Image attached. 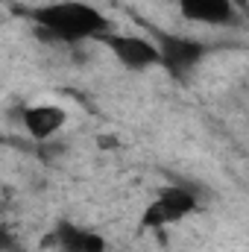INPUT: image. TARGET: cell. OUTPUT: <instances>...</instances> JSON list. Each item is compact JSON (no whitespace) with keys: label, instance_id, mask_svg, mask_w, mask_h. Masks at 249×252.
I'll return each mask as SVG.
<instances>
[{"label":"cell","instance_id":"obj_1","mask_svg":"<svg viewBox=\"0 0 249 252\" xmlns=\"http://www.w3.org/2000/svg\"><path fill=\"white\" fill-rule=\"evenodd\" d=\"M32 21L44 38L59 41V44H79L109 30V18L97 6L82 3V0L47 3L32 12Z\"/></svg>","mask_w":249,"mask_h":252},{"label":"cell","instance_id":"obj_5","mask_svg":"<svg viewBox=\"0 0 249 252\" xmlns=\"http://www.w3.org/2000/svg\"><path fill=\"white\" fill-rule=\"evenodd\" d=\"M21 124L35 141H47L67 124V112L56 103H30L21 109Z\"/></svg>","mask_w":249,"mask_h":252},{"label":"cell","instance_id":"obj_9","mask_svg":"<svg viewBox=\"0 0 249 252\" xmlns=\"http://www.w3.org/2000/svg\"><path fill=\"white\" fill-rule=\"evenodd\" d=\"M232 3H241V0H232Z\"/></svg>","mask_w":249,"mask_h":252},{"label":"cell","instance_id":"obj_8","mask_svg":"<svg viewBox=\"0 0 249 252\" xmlns=\"http://www.w3.org/2000/svg\"><path fill=\"white\" fill-rule=\"evenodd\" d=\"M6 250V238H3V232H0V252Z\"/></svg>","mask_w":249,"mask_h":252},{"label":"cell","instance_id":"obj_6","mask_svg":"<svg viewBox=\"0 0 249 252\" xmlns=\"http://www.w3.org/2000/svg\"><path fill=\"white\" fill-rule=\"evenodd\" d=\"M182 18L190 24H208V27H229L235 24L238 12L232 0H176Z\"/></svg>","mask_w":249,"mask_h":252},{"label":"cell","instance_id":"obj_2","mask_svg":"<svg viewBox=\"0 0 249 252\" xmlns=\"http://www.w3.org/2000/svg\"><path fill=\"white\" fill-rule=\"evenodd\" d=\"M196 205L199 202H196L193 190L182 188V185H167V188L158 190V196L147 205V211L141 217V226L144 229H161V226L179 223L187 214L196 211Z\"/></svg>","mask_w":249,"mask_h":252},{"label":"cell","instance_id":"obj_7","mask_svg":"<svg viewBox=\"0 0 249 252\" xmlns=\"http://www.w3.org/2000/svg\"><path fill=\"white\" fill-rule=\"evenodd\" d=\"M53 244L59 247V252H106V238L85 229V226H76L70 220H62L53 232Z\"/></svg>","mask_w":249,"mask_h":252},{"label":"cell","instance_id":"obj_4","mask_svg":"<svg viewBox=\"0 0 249 252\" xmlns=\"http://www.w3.org/2000/svg\"><path fill=\"white\" fill-rule=\"evenodd\" d=\"M156 47H158V64L167 67L173 76L190 73L208 53V47L202 41L185 38V35H170V32H161L156 38Z\"/></svg>","mask_w":249,"mask_h":252},{"label":"cell","instance_id":"obj_3","mask_svg":"<svg viewBox=\"0 0 249 252\" xmlns=\"http://www.w3.org/2000/svg\"><path fill=\"white\" fill-rule=\"evenodd\" d=\"M118 62L129 70H150L158 64V47L156 41L144 38V35H132V32H100L97 35Z\"/></svg>","mask_w":249,"mask_h":252}]
</instances>
